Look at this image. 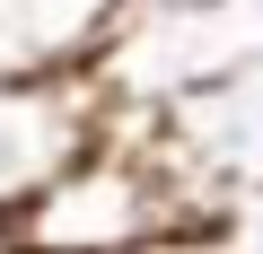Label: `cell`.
<instances>
[{"instance_id":"5b68a950","label":"cell","mask_w":263,"mask_h":254,"mask_svg":"<svg viewBox=\"0 0 263 254\" xmlns=\"http://www.w3.org/2000/svg\"><path fill=\"white\" fill-rule=\"evenodd\" d=\"M132 9H176V0H114V18H132ZM105 35V27H97Z\"/></svg>"},{"instance_id":"6da1fadb","label":"cell","mask_w":263,"mask_h":254,"mask_svg":"<svg viewBox=\"0 0 263 254\" xmlns=\"http://www.w3.org/2000/svg\"><path fill=\"white\" fill-rule=\"evenodd\" d=\"M254 53H263V0H176V9L105 18V35L88 44V70L105 79L114 105L167 114L176 96L246 70Z\"/></svg>"},{"instance_id":"277c9868","label":"cell","mask_w":263,"mask_h":254,"mask_svg":"<svg viewBox=\"0 0 263 254\" xmlns=\"http://www.w3.org/2000/svg\"><path fill=\"white\" fill-rule=\"evenodd\" d=\"M219 245H228V254H263V193L228 202V219H219Z\"/></svg>"},{"instance_id":"3957f363","label":"cell","mask_w":263,"mask_h":254,"mask_svg":"<svg viewBox=\"0 0 263 254\" xmlns=\"http://www.w3.org/2000/svg\"><path fill=\"white\" fill-rule=\"evenodd\" d=\"M158 141H167V158H176L219 210L246 202V193H263V53H254L246 70L176 96V105L158 114Z\"/></svg>"},{"instance_id":"52a82bcc","label":"cell","mask_w":263,"mask_h":254,"mask_svg":"<svg viewBox=\"0 0 263 254\" xmlns=\"http://www.w3.org/2000/svg\"><path fill=\"white\" fill-rule=\"evenodd\" d=\"M27 254H53V245H27Z\"/></svg>"},{"instance_id":"8992f818","label":"cell","mask_w":263,"mask_h":254,"mask_svg":"<svg viewBox=\"0 0 263 254\" xmlns=\"http://www.w3.org/2000/svg\"><path fill=\"white\" fill-rule=\"evenodd\" d=\"M184 254H228V245H184Z\"/></svg>"},{"instance_id":"7a4b0ae2","label":"cell","mask_w":263,"mask_h":254,"mask_svg":"<svg viewBox=\"0 0 263 254\" xmlns=\"http://www.w3.org/2000/svg\"><path fill=\"white\" fill-rule=\"evenodd\" d=\"M105 123H114V96L88 62L0 70V219H18L35 184H53L79 149H97Z\"/></svg>"}]
</instances>
